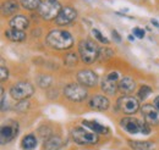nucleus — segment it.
Returning a JSON list of instances; mask_svg holds the SVG:
<instances>
[{"label": "nucleus", "instance_id": "f257e3e1", "mask_svg": "<svg viewBox=\"0 0 159 150\" xmlns=\"http://www.w3.org/2000/svg\"><path fill=\"white\" fill-rule=\"evenodd\" d=\"M47 44L57 50H67L74 45V38L70 32L64 29H53L47 34Z\"/></svg>", "mask_w": 159, "mask_h": 150}, {"label": "nucleus", "instance_id": "f03ea898", "mask_svg": "<svg viewBox=\"0 0 159 150\" xmlns=\"http://www.w3.org/2000/svg\"><path fill=\"white\" fill-rule=\"evenodd\" d=\"M79 55L83 64L91 65L99 56V48L91 39H83L79 44Z\"/></svg>", "mask_w": 159, "mask_h": 150}, {"label": "nucleus", "instance_id": "7ed1b4c3", "mask_svg": "<svg viewBox=\"0 0 159 150\" xmlns=\"http://www.w3.org/2000/svg\"><path fill=\"white\" fill-rule=\"evenodd\" d=\"M71 138L79 145H94L99 142L97 133L89 132L81 127H75L71 131Z\"/></svg>", "mask_w": 159, "mask_h": 150}, {"label": "nucleus", "instance_id": "20e7f679", "mask_svg": "<svg viewBox=\"0 0 159 150\" xmlns=\"http://www.w3.org/2000/svg\"><path fill=\"white\" fill-rule=\"evenodd\" d=\"M9 93L14 100L21 101V100H26L33 95L34 87L27 81H21V82H17L10 87Z\"/></svg>", "mask_w": 159, "mask_h": 150}, {"label": "nucleus", "instance_id": "39448f33", "mask_svg": "<svg viewBox=\"0 0 159 150\" xmlns=\"http://www.w3.org/2000/svg\"><path fill=\"white\" fill-rule=\"evenodd\" d=\"M61 9L62 7L58 0H44L38 9V14L43 20L52 21L58 17Z\"/></svg>", "mask_w": 159, "mask_h": 150}, {"label": "nucleus", "instance_id": "423d86ee", "mask_svg": "<svg viewBox=\"0 0 159 150\" xmlns=\"http://www.w3.org/2000/svg\"><path fill=\"white\" fill-rule=\"evenodd\" d=\"M64 95L75 103H81L83 100H86L87 98V89L84 88V86L80 84V83H69L64 87Z\"/></svg>", "mask_w": 159, "mask_h": 150}, {"label": "nucleus", "instance_id": "0eeeda50", "mask_svg": "<svg viewBox=\"0 0 159 150\" xmlns=\"http://www.w3.org/2000/svg\"><path fill=\"white\" fill-rule=\"evenodd\" d=\"M116 108L120 113L125 115H135L139 111V100L130 95H122L116 101Z\"/></svg>", "mask_w": 159, "mask_h": 150}, {"label": "nucleus", "instance_id": "6e6552de", "mask_svg": "<svg viewBox=\"0 0 159 150\" xmlns=\"http://www.w3.org/2000/svg\"><path fill=\"white\" fill-rule=\"evenodd\" d=\"M102 90L109 95H114L119 90V73L113 71L109 75L104 76L100 82Z\"/></svg>", "mask_w": 159, "mask_h": 150}, {"label": "nucleus", "instance_id": "1a4fd4ad", "mask_svg": "<svg viewBox=\"0 0 159 150\" xmlns=\"http://www.w3.org/2000/svg\"><path fill=\"white\" fill-rule=\"evenodd\" d=\"M19 133V125L15 120H7V123L1 126L0 131V139L1 144H6L11 142Z\"/></svg>", "mask_w": 159, "mask_h": 150}, {"label": "nucleus", "instance_id": "9d476101", "mask_svg": "<svg viewBox=\"0 0 159 150\" xmlns=\"http://www.w3.org/2000/svg\"><path fill=\"white\" fill-rule=\"evenodd\" d=\"M77 17V11L71 6H65L61 9L58 17L54 20L55 24L58 26H69Z\"/></svg>", "mask_w": 159, "mask_h": 150}, {"label": "nucleus", "instance_id": "9b49d317", "mask_svg": "<svg viewBox=\"0 0 159 150\" xmlns=\"http://www.w3.org/2000/svg\"><path fill=\"white\" fill-rule=\"evenodd\" d=\"M141 113L148 125H151V126H158L159 125V110L156 106H153L151 104H146L142 106Z\"/></svg>", "mask_w": 159, "mask_h": 150}, {"label": "nucleus", "instance_id": "f8f14e48", "mask_svg": "<svg viewBox=\"0 0 159 150\" xmlns=\"http://www.w3.org/2000/svg\"><path fill=\"white\" fill-rule=\"evenodd\" d=\"M77 81L84 87H96L98 84V76L92 70H81L77 73Z\"/></svg>", "mask_w": 159, "mask_h": 150}, {"label": "nucleus", "instance_id": "ddd939ff", "mask_svg": "<svg viewBox=\"0 0 159 150\" xmlns=\"http://www.w3.org/2000/svg\"><path fill=\"white\" fill-rule=\"evenodd\" d=\"M120 127L124 130L125 132L130 133V134H136L141 132V125H142V121H139L137 118H134V117H124L121 118L119 122Z\"/></svg>", "mask_w": 159, "mask_h": 150}, {"label": "nucleus", "instance_id": "4468645a", "mask_svg": "<svg viewBox=\"0 0 159 150\" xmlns=\"http://www.w3.org/2000/svg\"><path fill=\"white\" fill-rule=\"evenodd\" d=\"M88 105L91 109L93 110H98V111H107L109 109V105H110V101L107 96L104 95H94L89 99L88 101Z\"/></svg>", "mask_w": 159, "mask_h": 150}, {"label": "nucleus", "instance_id": "2eb2a0df", "mask_svg": "<svg viewBox=\"0 0 159 150\" xmlns=\"http://www.w3.org/2000/svg\"><path fill=\"white\" fill-rule=\"evenodd\" d=\"M136 88V82L134 78L131 77H122L119 81V92L122 93L124 95H127V94L132 93Z\"/></svg>", "mask_w": 159, "mask_h": 150}, {"label": "nucleus", "instance_id": "dca6fc26", "mask_svg": "<svg viewBox=\"0 0 159 150\" xmlns=\"http://www.w3.org/2000/svg\"><path fill=\"white\" fill-rule=\"evenodd\" d=\"M10 27L14 28V29H19V31H25L30 26V20L27 19L26 16H22V15H16L14 16L12 19L10 20L9 22Z\"/></svg>", "mask_w": 159, "mask_h": 150}, {"label": "nucleus", "instance_id": "f3484780", "mask_svg": "<svg viewBox=\"0 0 159 150\" xmlns=\"http://www.w3.org/2000/svg\"><path fill=\"white\" fill-rule=\"evenodd\" d=\"M19 10V2L16 0H6L1 4V14L2 16H11L16 14Z\"/></svg>", "mask_w": 159, "mask_h": 150}, {"label": "nucleus", "instance_id": "a211bd4d", "mask_svg": "<svg viewBox=\"0 0 159 150\" xmlns=\"http://www.w3.org/2000/svg\"><path fill=\"white\" fill-rule=\"evenodd\" d=\"M62 139L59 135H50L44 142V149L45 150H59L62 147Z\"/></svg>", "mask_w": 159, "mask_h": 150}, {"label": "nucleus", "instance_id": "6ab92c4d", "mask_svg": "<svg viewBox=\"0 0 159 150\" xmlns=\"http://www.w3.org/2000/svg\"><path fill=\"white\" fill-rule=\"evenodd\" d=\"M5 37L7 38L9 40H11V42L20 43V42H23V40L26 39V33H25L23 31H19V29L10 28V29L5 31Z\"/></svg>", "mask_w": 159, "mask_h": 150}, {"label": "nucleus", "instance_id": "aec40b11", "mask_svg": "<svg viewBox=\"0 0 159 150\" xmlns=\"http://www.w3.org/2000/svg\"><path fill=\"white\" fill-rule=\"evenodd\" d=\"M82 126H84V127H88L91 131H93L94 133H97V134H107L108 132H109V128L108 127H104V126H102L99 125L98 122H96V121H82Z\"/></svg>", "mask_w": 159, "mask_h": 150}, {"label": "nucleus", "instance_id": "412c9836", "mask_svg": "<svg viewBox=\"0 0 159 150\" xmlns=\"http://www.w3.org/2000/svg\"><path fill=\"white\" fill-rule=\"evenodd\" d=\"M129 145L134 150H153L154 144L152 142H141V140H130Z\"/></svg>", "mask_w": 159, "mask_h": 150}, {"label": "nucleus", "instance_id": "4be33fe9", "mask_svg": "<svg viewBox=\"0 0 159 150\" xmlns=\"http://www.w3.org/2000/svg\"><path fill=\"white\" fill-rule=\"evenodd\" d=\"M23 150H32L37 147V138L33 134H27L23 137L22 143H21Z\"/></svg>", "mask_w": 159, "mask_h": 150}, {"label": "nucleus", "instance_id": "5701e85b", "mask_svg": "<svg viewBox=\"0 0 159 150\" xmlns=\"http://www.w3.org/2000/svg\"><path fill=\"white\" fill-rule=\"evenodd\" d=\"M42 0H20L21 6L28 11H34L38 10L39 6L42 5Z\"/></svg>", "mask_w": 159, "mask_h": 150}, {"label": "nucleus", "instance_id": "b1692460", "mask_svg": "<svg viewBox=\"0 0 159 150\" xmlns=\"http://www.w3.org/2000/svg\"><path fill=\"white\" fill-rule=\"evenodd\" d=\"M53 83V77L48 75H40L37 77V84L39 86L40 88L45 89V88H49Z\"/></svg>", "mask_w": 159, "mask_h": 150}, {"label": "nucleus", "instance_id": "393cba45", "mask_svg": "<svg viewBox=\"0 0 159 150\" xmlns=\"http://www.w3.org/2000/svg\"><path fill=\"white\" fill-rule=\"evenodd\" d=\"M113 55H114V51H113L111 49H109V48H100L98 60H100V61H103V60H104V61H105V60L110 59Z\"/></svg>", "mask_w": 159, "mask_h": 150}, {"label": "nucleus", "instance_id": "a878e982", "mask_svg": "<svg viewBox=\"0 0 159 150\" xmlns=\"http://www.w3.org/2000/svg\"><path fill=\"white\" fill-rule=\"evenodd\" d=\"M64 62L67 66H75L77 64V55L75 53H67L64 57Z\"/></svg>", "mask_w": 159, "mask_h": 150}, {"label": "nucleus", "instance_id": "bb28decb", "mask_svg": "<svg viewBox=\"0 0 159 150\" xmlns=\"http://www.w3.org/2000/svg\"><path fill=\"white\" fill-rule=\"evenodd\" d=\"M28 108H30V101H27V100H21V101H19V103L16 104L15 111L19 113H23L28 110Z\"/></svg>", "mask_w": 159, "mask_h": 150}, {"label": "nucleus", "instance_id": "cd10ccee", "mask_svg": "<svg viewBox=\"0 0 159 150\" xmlns=\"http://www.w3.org/2000/svg\"><path fill=\"white\" fill-rule=\"evenodd\" d=\"M152 93V88L148 86H142L139 90V100H146L148 95Z\"/></svg>", "mask_w": 159, "mask_h": 150}, {"label": "nucleus", "instance_id": "c85d7f7f", "mask_svg": "<svg viewBox=\"0 0 159 150\" xmlns=\"http://www.w3.org/2000/svg\"><path fill=\"white\" fill-rule=\"evenodd\" d=\"M92 33H93V36L96 37V39L98 40V42H100V43H103V44H109V40H108V38H105L102 33H100L98 29H93L92 31Z\"/></svg>", "mask_w": 159, "mask_h": 150}, {"label": "nucleus", "instance_id": "c756f323", "mask_svg": "<svg viewBox=\"0 0 159 150\" xmlns=\"http://www.w3.org/2000/svg\"><path fill=\"white\" fill-rule=\"evenodd\" d=\"M38 133H39L40 137H43V138H45V139H48L50 135V128L49 127H47V126H43V127H40L39 130H38Z\"/></svg>", "mask_w": 159, "mask_h": 150}, {"label": "nucleus", "instance_id": "7c9ffc66", "mask_svg": "<svg viewBox=\"0 0 159 150\" xmlns=\"http://www.w3.org/2000/svg\"><path fill=\"white\" fill-rule=\"evenodd\" d=\"M151 125H148L146 121H142V125H141V133L142 134H149L151 133V127H149Z\"/></svg>", "mask_w": 159, "mask_h": 150}, {"label": "nucleus", "instance_id": "2f4dec72", "mask_svg": "<svg viewBox=\"0 0 159 150\" xmlns=\"http://www.w3.org/2000/svg\"><path fill=\"white\" fill-rule=\"evenodd\" d=\"M0 71H1V77H0V81H1V82H5V81L7 79V77H9V70H7V68H6L4 65H1Z\"/></svg>", "mask_w": 159, "mask_h": 150}, {"label": "nucleus", "instance_id": "473e14b6", "mask_svg": "<svg viewBox=\"0 0 159 150\" xmlns=\"http://www.w3.org/2000/svg\"><path fill=\"white\" fill-rule=\"evenodd\" d=\"M132 33H134V36H136V37L139 38V39L144 37V29H142V28H139V27H135L134 31H132Z\"/></svg>", "mask_w": 159, "mask_h": 150}, {"label": "nucleus", "instance_id": "72a5a7b5", "mask_svg": "<svg viewBox=\"0 0 159 150\" xmlns=\"http://www.w3.org/2000/svg\"><path fill=\"white\" fill-rule=\"evenodd\" d=\"M111 36H113V39H114L116 43H121V36H120L119 33H118V31L113 29V32H111Z\"/></svg>", "mask_w": 159, "mask_h": 150}, {"label": "nucleus", "instance_id": "f704fd0d", "mask_svg": "<svg viewBox=\"0 0 159 150\" xmlns=\"http://www.w3.org/2000/svg\"><path fill=\"white\" fill-rule=\"evenodd\" d=\"M154 106L159 110V95H157V96L154 98Z\"/></svg>", "mask_w": 159, "mask_h": 150}, {"label": "nucleus", "instance_id": "c9c22d12", "mask_svg": "<svg viewBox=\"0 0 159 150\" xmlns=\"http://www.w3.org/2000/svg\"><path fill=\"white\" fill-rule=\"evenodd\" d=\"M152 23H153L156 27H158L159 28V23H158V21H157V20H152Z\"/></svg>", "mask_w": 159, "mask_h": 150}, {"label": "nucleus", "instance_id": "e433bc0d", "mask_svg": "<svg viewBox=\"0 0 159 150\" xmlns=\"http://www.w3.org/2000/svg\"><path fill=\"white\" fill-rule=\"evenodd\" d=\"M135 38H134V36H129V40H134Z\"/></svg>", "mask_w": 159, "mask_h": 150}]
</instances>
